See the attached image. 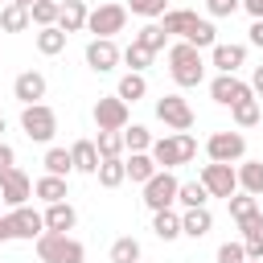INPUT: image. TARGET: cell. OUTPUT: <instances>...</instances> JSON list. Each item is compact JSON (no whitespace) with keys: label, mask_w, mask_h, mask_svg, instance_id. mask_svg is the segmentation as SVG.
Wrapping results in <instances>:
<instances>
[{"label":"cell","mask_w":263,"mask_h":263,"mask_svg":"<svg viewBox=\"0 0 263 263\" xmlns=\"http://www.w3.org/2000/svg\"><path fill=\"white\" fill-rule=\"evenodd\" d=\"M168 74L177 86H201L205 78V62H201V49L189 45V41H177L168 45Z\"/></svg>","instance_id":"obj_1"},{"label":"cell","mask_w":263,"mask_h":263,"mask_svg":"<svg viewBox=\"0 0 263 263\" xmlns=\"http://www.w3.org/2000/svg\"><path fill=\"white\" fill-rule=\"evenodd\" d=\"M148 156L156 160V168H177V164H189V160L197 156V140H193L189 132H173V136H164V140H152Z\"/></svg>","instance_id":"obj_2"},{"label":"cell","mask_w":263,"mask_h":263,"mask_svg":"<svg viewBox=\"0 0 263 263\" xmlns=\"http://www.w3.org/2000/svg\"><path fill=\"white\" fill-rule=\"evenodd\" d=\"M37 259H41V263H66V259H86V251H82V242L70 238V234L41 230V234H37Z\"/></svg>","instance_id":"obj_3"},{"label":"cell","mask_w":263,"mask_h":263,"mask_svg":"<svg viewBox=\"0 0 263 263\" xmlns=\"http://www.w3.org/2000/svg\"><path fill=\"white\" fill-rule=\"evenodd\" d=\"M21 132H25L29 140H37V144H49L53 132H58V115H53V107H45V103H29V107H21Z\"/></svg>","instance_id":"obj_4"},{"label":"cell","mask_w":263,"mask_h":263,"mask_svg":"<svg viewBox=\"0 0 263 263\" xmlns=\"http://www.w3.org/2000/svg\"><path fill=\"white\" fill-rule=\"evenodd\" d=\"M177 177H173V168H156L148 181H144V205L156 214V210H168L173 201H177Z\"/></svg>","instance_id":"obj_5"},{"label":"cell","mask_w":263,"mask_h":263,"mask_svg":"<svg viewBox=\"0 0 263 263\" xmlns=\"http://www.w3.org/2000/svg\"><path fill=\"white\" fill-rule=\"evenodd\" d=\"M205 156L210 160H222V164H234V160H242L247 156V136L242 132H214L210 140H205Z\"/></svg>","instance_id":"obj_6"},{"label":"cell","mask_w":263,"mask_h":263,"mask_svg":"<svg viewBox=\"0 0 263 263\" xmlns=\"http://www.w3.org/2000/svg\"><path fill=\"white\" fill-rule=\"evenodd\" d=\"M123 25H127V8L123 4H99V8L86 12V29L95 37H115V33H123Z\"/></svg>","instance_id":"obj_7"},{"label":"cell","mask_w":263,"mask_h":263,"mask_svg":"<svg viewBox=\"0 0 263 263\" xmlns=\"http://www.w3.org/2000/svg\"><path fill=\"white\" fill-rule=\"evenodd\" d=\"M197 181L210 189V197H230V193H238V173H234L230 164H222V160L201 164V177H197Z\"/></svg>","instance_id":"obj_8"},{"label":"cell","mask_w":263,"mask_h":263,"mask_svg":"<svg viewBox=\"0 0 263 263\" xmlns=\"http://www.w3.org/2000/svg\"><path fill=\"white\" fill-rule=\"evenodd\" d=\"M156 119L173 132H189L193 127V107L181 95H164V99H156Z\"/></svg>","instance_id":"obj_9"},{"label":"cell","mask_w":263,"mask_h":263,"mask_svg":"<svg viewBox=\"0 0 263 263\" xmlns=\"http://www.w3.org/2000/svg\"><path fill=\"white\" fill-rule=\"evenodd\" d=\"M255 90H251V82H242V78H234V74H218L214 82H210V99L218 103V107H234V103H242V99H251Z\"/></svg>","instance_id":"obj_10"},{"label":"cell","mask_w":263,"mask_h":263,"mask_svg":"<svg viewBox=\"0 0 263 263\" xmlns=\"http://www.w3.org/2000/svg\"><path fill=\"white\" fill-rule=\"evenodd\" d=\"M127 103L119 99V95H107V99H99L95 103V123H99V132H123L127 127Z\"/></svg>","instance_id":"obj_11"},{"label":"cell","mask_w":263,"mask_h":263,"mask_svg":"<svg viewBox=\"0 0 263 263\" xmlns=\"http://www.w3.org/2000/svg\"><path fill=\"white\" fill-rule=\"evenodd\" d=\"M33 197V181H29V173H21L16 164L0 177V201L8 205V210H16V205H25Z\"/></svg>","instance_id":"obj_12"},{"label":"cell","mask_w":263,"mask_h":263,"mask_svg":"<svg viewBox=\"0 0 263 263\" xmlns=\"http://www.w3.org/2000/svg\"><path fill=\"white\" fill-rule=\"evenodd\" d=\"M86 66H90L95 74L115 70V66H119V45H115L111 37H90V41H86Z\"/></svg>","instance_id":"obj_13"},{"label":"cell","mask_w":263,"mask_h":263,"mask_svg":"<svg viewBox=\"0 0 263 263\" xmlns=\"http://www.w3.org/2000/svg\"><path fill=\"white\" fill-rule=\"evenodd\" d=\"M242 62H247V45H234V41H214L210 45V66L218 74H234Z\"/></svg>","instance_id":"obj_14"},{"label":"cell","mask_w":263,"mask_h":263,"mask_svg":"<svg viewBox=\"0 0 263 263\" xmlns=\"http://www.w3.org/2000/svg\"><path fill=\"white\" fill-rule=\"evenodd\" d=\"M8 222H12V238H29V242H37V234L45 230V218L25 201V205H16L12 214H8Z\"/></svg>","instance_id":"obj_15"},{"label":"cell","mask_w":263,"mask_h":263,"mask_svg":"<svg viewBox=\"0 0 263 263\" xmlns=\"http://www.w3.org/2000/svg\"><path fill=\"white\" fill-rule=\"evenodd\" d=\"M12 95H16V103H21V107L41 103V99H45V74H41V70H25V74H16Z\"/></svg>","instance_id":"obj_16"},{"label":"cell","mask_w":263,"mask_h":263,"mask_svg":"<svg viewBox=\"0 0 263 263\" xmlns=\"http://www.w3.org/2000/svg\"><path fill=\"white\" fill-rule=\"evenodd\" d=\"M86 0H62L58 4V29L62 33H82L86 29Z\"/></svg>","instance_id":"obj_17"},{"label":"cell","mask_w":263,"mask_h":263,"mask_svg":"<svg viewBox=\"0 0 263 263\" xmlns=\"http://www.w3.org/2000/svg\"><path fill=\"white\" fill-rule=\"evenodd\" d=\"M41 218H45V230H58V234H66V230H74V222H78V210H74L70 201H49Z\"/></svg>","instance_id":"obj_18"},{"label":"cell","mask_w":263,"mask_h":263,"mask_svg":"<svg viewBox=\"0 0 263 263\" xmlns=\"http://www.w3.org/2000/svg\"><path fill=\"white\" fill-rule=\"evenodd\" d=\"M214 230V214L205 210V205H197V210H185L181 214V234H189V238H205Z\"/></svg>","instance_id":"obj_19"},{"label":"cell","mask_w":263,"mask_h":263,"mask_svg":"<svg viewBox=\"0 0 263 263\" xmlns=\"http://www.w3.org/2000/svg\"><path fill=\"white\" fill-rule=\"evenodd\" d=\"M70 160H74V173H90V177H95V168H99V148H95V140H74V144H70Z\"/></svg>","instance_id":"obj_20"},{"label":"cell","mask_w":263,"mask_h":263,"mask_svg":"<svg viewBox=\"0 0 263 263\" xmlns=\"http://www.w3.org/2000/svg\"><path fill=\"white\" fill-rule=\"evenodd\" d=\"M95 177H99V185H103V189H119V185L127 181L123 156H103V160H99V168H95Z\"/></svg>","instance_id":"obj_21"},{"label":"cell","mask_w":263,"mask_h":263,"mask_svg":"<svg viewBox=\"0 0 263 263\" xmlns=\"http://www.w3.org/2000/svg\"><path fill=\"white\" fill-rule=\"evenodd\" d=\"M234 173H238V189H242V193L263 197V160H242Z\"/></svg>","instance_id":"obj_22"},{"label":"cell","mask_w":263,"mask_h":263,"mask_svg":"<svg viewBox=\"0 0 263 263\" xmlns=\"http://www.w3.org/2000/svg\"><path fill=\"white\" fill-rule=\"evenodd\" d=\"M152 234H156L160 242L181 238V214H173V205H168V210H156V214H152Z\"/></svg>","instance_id":"obj_23"},{"label":"cell","mask_w":263,"mask_h":263,"mask_svg":"<svg viewBox=\"0 0 263 263\" xmlns=\"http://www.w3.org/2000/svg\"><path fill=\"white\" fill-rule=\"evenodd\" d=\"M193 21H197V12H189V8H168V12L160 16V29H164L168 37H185V33L193 29Z\"/></svg>","instance_id":"obj_24"},{"label":"cell","mask_w":263,"mask_h":263,"mask_svg":"<svg viewBox=\"0 0 263 263\" xmlns=\"http://www.w3.org/2000/svg\"><path fill=\"white\" fill-rule=\"evenodd\" d=\"M123 103H140L144 95H148V78L140 74V70H127L123 78H119V90H115Z\"/></svg>","instance_id":"obj_25"},{"label":"cell","mask_w":263,"mask_h":263,"mask_svg":"<svg viewBox=\"0 0 263 263\" xmlns=\"http://www.w3.org/2000/svg\"><path fill=\"white\" fill-rule=\"evenodd\" d=\"M33 21H29V8H21V4H4L0 8V33H25Z\"/></svg>","instance_id":"obj_26"},{"label":"cell","mask_w":263,"mask_h":263,"mask_svg":"<svg viewBox=\"0 0 263 263\" xmlns=\"http://www.w3.org/2000/svg\"><path fill=\"white\" fill-rule=\"evenodd\" d=\"M132 41H136V45H144L148 53H160V49L168 45V33L160 29V21H148V25H144V29H140Z\"/></svg>","instance_id":"obj_27"},{"label":"cell","mask_w":263,"mask_h":263,"mask_svg":"<svg viewBox=\"0 0 263 263\" xmlns=\"http://www.w3.org/2000/svg\"><path fill=\"white\" fill-rule=\"evenodd\" d=\"M66 37H70V33H62L58 25H45V29H37V37H33V41H37V49H41L45 58H53V53H62V49H66Z\"/></svg>","instance_id":"obj_28"},{"label":"cell","mask_w":263,"mask_h":263,"mask_svg":"<svg viewBox=\"0 0 263 263\" xmlns=\"http://www.w3.org/2000/svg\"><path fill=\"white\" fill-rule=\"evenodd\" d=\"M33 193H37L45 205H49V201H66V177H49V173H45V177L33 181Z\"/></svg>","instance_id":"obj_29"},{"label":"cell","mask_w":263,"mask_h":263,"mask_svg":"<svg viewBox=\"0 0 263 263\" xmlns=\"http://www.w3.org/2000/svg\"><path fill=\"white\" fill-rule=\"evenodd\" d=\"M41 164H45V173H49V177H70V173H74L70 148H49V152L41 156Z\"/></svg>","instance_id":"obj_30"},{"label":"cell","mask_w":263,"mask_h":263,"mask_svg":"<svg viewBox=\"0 0 263 263\" xmlns=\"http://www.w3.org/2000/svg\"><path fill=\"white\" fill-rule=\"evenodd\" d=\"M123 168H127V177H132L136 185H144V181L156 173V160H152L148 152H132V160H123Z\"/></svg>","instance_id":"obj_31"},{"label":"cell","mask_w":263,"mask_h":263,"mask_svg":"<svg viewBox=\"0 0 263 263\" xmlns=\"http://www.w3.org/2000/svg\"><path fill=\"white\" fill-rule=\"evenodd\" d=\"M177 201H181L185 210H197V205L210 201V189H205L201 181H185V185H177Z\"/></svg>","instance_id":"obj_32"},{"label":"cell","mask_w":263,"mask_h":263,"mask_svg":"<svg viewBox=\"0 0 263 263\" xmlns=\"http://www.w3.org/2000/svg\"><path fill=\"white\" fill-rule=\"evenodd\" d=\"M181 41H189V45H197V49H210V45L218 41V29H214L210 21H201V16H197V21H193V29H189Z\"/></svg>","instance_id":"obj_33"},{"label":"cell","mask_w":263,"mask_h":263,"mask_svg":"<svg viewBox=\"0 0 263 263\" xmlns=\"http://www.w3.org/2000/svg\"><path fill=\"white\" fill-rule=\"evenodd\" d=\"M230 115H234V123L238 127H255L259 119H263V111H259V99L251 95V99H242V103H234L230 107Z\"/></svg>","instance_id":"obj_34"},{"label":"cell","mask_w":263,"mask_h":263,"mask_svg":"<svg viewBox=\"0 0 263 263\" xmlns=\"http://www.w3.org/2000/svg\"><path fill=\"white\" fill-rule=\"evenodd\" d=\"M58 4H62V0H33V4H29V21H33L37 29L58 25Z\"/></svg>","instance_id":"obj_35"},{"label":"cell","mask_w":263,"mask_h":263,"mask_svg":"<svg viewBox=\"0 0 263 263\" xmlns=\"http://www.w3.org/2000/svg\"><path fill=\"white\" fill-rule=\"evenodd\" d=\"M111 263H140V242H136L132 234L115 238V242H111Z\"/></svg>","instance_id":"obj_36"},{"label":"cell","mask_w":263,"mask_h":263,"mask_svg":"<svg viewBox=\"0 0 263 263\" xmlns=\"http://www.w3.org/2000/svg\"><path fill=\"white\" fill-rule=\"evenodd\" d=\"M123 148H132V152H148V148H152V132H148L144 123L123 127Z\"/></svg>","instance_id":"obj_37"},{"label":"cell","mask_w":263,"mask_h":263,"mask_svg":"<svg viewBox=\"0 0 263 263\" xmlns=\"http://www.w3.org/2000/svg\"><path fill=\"white\" fill-rule=\"evenodd\" d=\"M95 148H99V160L103 156H123V132H99Z\"/></svg>","instance_id":"obj_38"},{"label":"cell","mask_w":263,"mask_h":263,"mask_svg":"<svg viewBox=\"0 0 263 263\" xmlns=\"http://www.w3.org/2000/svg\"><path fill=\"white\" fill-rule=\"evenodd\" d=\"M226 205H230V218H234V222H242V218H251V214L259 210V201H255L251 193H230Z\"/></svg>","instance_id":"obj_39"},{"label":"cell","mask_w":263,"mask_h":263,"mask_svg":"<svg viewBox=\"0 0 263 263\" xmlns=\"http://www.w3.org/2000/svg\"><path fill=\"white\" fill-rule=\"evenodd\" d=\"M123 8H127V12H136V16L156 21V16H164V12H168V0H127Z\"/></svg>","instance_id":"obj_40"},{"label":"cell","mask_w":263,"mask_h":263,"mask_svg":"<svg viewBox=\"0 0 263 263\" xmlns=\"http://www.w3.org/2000/svg\"><path fill=\"white\" fill-rule=\"evenodd\" d=\"M152 58H156V53H148V49H144V45H136V41L119 53V62H127V66H132V70H140V74H144V66H148Z\"/></svg>","instance_id":"obj_41"},{"label":"cell","mask_w":263,"mask_h":263,"mask_svg":"<svg viewBox=\"0 0 263 263\" xmlns=\"http://www.w3.org/2000/svg\"><path fill=\"white\" fill-rule=\"evenodd\" d=\"M242 259H247L242 242H222L218 247V263H242Z\"/></svg>","instance_id":"obj_42"},{"label":"cell","mask_w":263,"mask_h":263,"mask_svg":"<svg viewBox=\"0 0 263 263\" xmlns=\"http://www.w3.org/2000/svg\"><path fill=\"white\" fill-rule=\"evenodd\" d=\"M238 230H242V238H255V234H263V210H255L251 218H242V222H238Z\"/></svg>","instance_id":"obj_43"},{"label":"cell","mask_w":263,"mask_h":263,"mask_svg":"<svg viewBox=\"0 0 263 263\" xmlns=\"http://www.w3.org/2000/svg\"><path fill=\"white\" fill-rule=\"evenodd\" d=\"M205 8H210V16H230L238 8V0H205Z\"/></svg>","instance_id":"obj_44"},{"label":"cell","mask_w":263,"mask_h":263,"mask_svg":"<svg viewBox=\"0 0 263 263\" xmlns=\"http://www.w3.org/2000/svg\"><path fill=\"white\" fill-rule=\"evenodd\" d=\"M242 251H247V259H263V234H255V238H242Z\"/></svg>","instance_id":"obj_45"},{"label":"cell","mask_w":263,"mask_h":263,"mask_svg":"<svg viewBox=\"0 0 263 263\" xmlns=\"http://www.w3.org/2000/svg\"><path fill=\"white\" fill-rule=\"evenodd\" d=\"M12 164H16V152H12V144H4V140H0V177H4Z\"/></svg>","instance_id":"obj_46"},{"label":"cell","mask_w":263,"mask_h":263,"mask_svg":"<svg viewBox=\"0 0 263 263\" xmlns=\"http://www.w3.org/2000/svg\"><path fill=\"white\" fill-rule=\"evenodd\" d=\"M238 8H247L255 21H263V0H238Z\"/></svg>","instance_id":"obj_47"},{"label":"cell","mask_w":263,"mask_h":263,"mask_svg":"<svg viewBox=\"0 0 263 263\" xmlns=\"http://www.w3.org/2000/svg\"><path fill=\"white\" fill-rule=\"evenodd\" d=\"M247 33H251V45H259V49H263V21H251V29H247Z\"/></svg>","instance_id":"obj_48"},{"label":"cell","mask_w":263,"mask_h":263,"mask_svg":"<svg viewBox=\"0 0 263 263\" xmlns=\"http://www.w3.org/2000/svg\"><path fill=\"white\" fill-rule=\"evenodd\" d=\"M251 90L263 99V66H255V74H251Z\"/></svg>","instance_id":"obj_49"},{"label":"cell","mask_w":263,"mask_h":263,"mask_svg":"<svg viewBox=\"0 0 263 263\" xmlns=\"http://www.w3.org/2000/svg\"><path fill=\"white\" fill-rule=\"evenodd\" d=\"M8 238H12V222H8V218H0V242H8Z\"/></svg>","instance_id":"obj_50"},{"label":"cell","mask_w":263,"mask_h":263,"mask_svg":"<svg viewBox=\"0 0 263 263\" xmlns=\"http://www.w3.org/2000/svg\"><path fill=\"white\" fill-rule=\"evenodd\" d=\"M12 4H21V8H29V4H33V0H12Z\"/></svg>","instance_id":"obj_51"},{"label":"cell","mask_w":263,"mask_h":263,"mask_svg":"<svg viewBox=\"0 0 263 263\" xmlns=\"http://www.w3.org/2000/svg\"><path fill=\"white\" fill-rule=\"evenodd\" d=\"M4 127H8V123H4V115H0V136H4Z\"/></svg>","instance_id":"obj_52"},{"label":"cell","mask_w":263,"mask_h":263,"mask_svg":"<svg viewBox=\"0 0 263 263\" xmlns=\"http://www.w3.org/2000/svg\"><path fill=\"white\" fill-rule=\"evenodd\" d=\"M66 263H86V259H66Z\"/></svg>","instance_id":"obj_53"},{"label":"cell","mask_w":263,"mask_h":263,"mask_svg":"<svg viewBox=\"0 0 263 263\" xmlns=\"http://www.w3.org/2000/svg\"><path fill=\"white\" fill-rule=\"evenodd\" d=\"M242 263H259V259H242Z\"/></svg>","instance_id":"obj_54"},{"label":"cell","mask_w":263,"mask_h":263,"mask_svg":"<svg viewBox=\"0 0 263 263\" xmlns=\"http://www.w3.org/2000/svg\"><path fill=\"white\" fill-rule=\"evenodd\" d=\"M259 263H263V259H259Z\"/></svg>","instance_id":"obj_55"},{"label":"cell","mask_w":263,"mask_h":263,"mask_svg":"<svg viewBox=\"0 0 263 263\" xmlns=\"http://www.w3.org/2000/svg\"><path fill=\"white\" fill-rule=\"evenodd\" d=\"M140 263H144V259H140Z\"/></svg>","instance_id":"obj_56"},{"label":"cell","mask_w":263,"mask_h":263,"mask_svg":"<svg viewBox=\"0 0 263 263\" xmlns=\"http://www.w3.org/2000/svg\"><path fill=\"white\" fill-rule=\"evenodd\" d=\"M0 205H4V201H0Z\"/></svg>","instance_id":"obj_57"}]
</instances>
